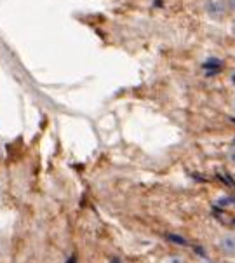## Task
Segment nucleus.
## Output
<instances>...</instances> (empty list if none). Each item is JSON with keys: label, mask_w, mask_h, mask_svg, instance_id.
<instances>
[{"label": "nucleus", "mask_w": 235, "mask_h": 263, "mask_svg": "<svg viewBox=\"0 0 235 263\" xmlns=\"http://www.w3.org/2000/svg\"><path fill=\"white\" fill-rule=\"evenodd\" d=\"M204 11L212 20H223L227 16L228 6L225 0H206L204 2Z\"/></svg>", "instance_id": "nucleus-1"}, {"label": "nucleus", "mask_w": 235, "mask_h": 263, "mask_svg": "<svg viewBox=\"0 0 235 263\" xmlns=\"http://www.w3.org/2000/svg\"><path fill=\"white\" fill-rule=\"evenodd\" d=\"M202 68L206 70L207 75H216L220 72L221 68H223V61L220 60V58H209V60H206L202 63Z\"/></svg>", "instance_id": "nucleus-2"}, {"label": "nucleus", "mask_w": 235, "mask_h": 263, "mask_svg": "<svg viewBox=\"0 0 235 263\" xmlns=\"http://www.w3.org/2000/svg\"><path fill=\"white\" fill-rule=\"evenodd\" d=\"M220 249L225 255H235V235L228 234L220 240Z\"/></svg>", "instance_id": "nucleus-3"}, {"label": "nucleus", "mask_w": 235, "mask_h": 263, "mask_svg": "<svg viewBox=\"0 0 235 263\" xmlns=\"http://www.w3.org/2000/svg\"><path fill=\"white\" fill-rule=\"evenodd\" d=\"M218 178H220L221 181H223L225 185H228V186H232V189H235V181L227 175V173H218Z\"/></svg>", "instance_id": "nucleus-4"}, {"label": "nucleus", "mask_w": 235, "mask_h": 263, "mask_svg": "<svg viewBox=\"0 0 235 263\" xmlns=\"http://www.w3.org/2000/svg\"><path fill=\"white\" fill-rule=\"evenodd\" d=\"M167 239L171 240V242H176L178 246H187V240H185L181 235H174V234H171V235H167Z\"/></svg>", "instance_id": "nucleus-5"}, {"label": "nucleus", "mask_w": 235, "mask_h": 263, "mask_svg": "<svg viewBox=\"0 0 235 263\" xmlns=\"http://www.w3.org/2000/svg\"><path fill=\"white\" fill-rule=\"evenodd\" d=\"M164 263H187V261H185V258L180 255H171L164 260Z\"/></svg>", "instance_id": "nucleus-6"}, {"label": "nucleus", "mask_w": 235, "mask_h": 263, "mask_svg": "<svg viewBox=\"0 0 235 263\" xmlns=\"http://www.w3.org/2000/svg\"><path fill=\"white\" fill-rule=\"evenodd\" d=\"M228 160H230V164H233L235 166V145L228 150Z\"/></svg>", "instance_id": "nucleus-7"}, {"label": "nucleus", "mask_w": 235, "mask_h": 263, "mask_svg": "<svg viewBox=\"0 0 235 263\" xmlns=\"http://www.w3.org/2000/svg\"><path fill=\"white\" fill-rule=\"evenodd\" d=\"M230 202H232V199H227V197H223V199H220V200H218V204H220V206H223V208H225V206H228Z\"/></svg>", "instance_id": "nucleus-8"}, {"label": "nucleus", "mask_w": 235, "mask_h": 263, "mask_svg": "<svg viewBox=\"0 0 235 263\" xmlns=\"http://www.w3.org/2000/svg\"><path fill=\"white\" fill-rule=\"evenodd\" d=\"M227 6H228L230 11L235 12V0H227Z\"/></svg>", "instance_id": "nucleus-9"}, {"label": "nucleus", "mask_w": 235, "mask_h": 263, "mask_svg": "<svg viewBox=\"0 0 235 263\" xmlns=\"http://www.w3.org/2000/svg\"><path fill=\"white\" fill-rule=\"evenodd\" d=\"M68 263H77V260H75V256H72V258H70V260H68Z\"/></svg>", "instance_id": "nucleus-10"}, {"label": "nucleus", "mask_w": 235, "mask_h": 263, "mask_svg": "<svg viewBox=\"0 0 235 263\" xmlns=\"http://www.w3.org/2000/svg\"><path fill=\"white\" fill-rule=\"evenodd\" d=\"M232 33H233V37H235V21H233V25H232Z\"/></svg>", "instance_id": "nucleus-11"}, {"label": "nucleus", "mask_w": 235, "mask_h": 263, "mask_svg": "<svg viewBox=\"0 0 235 263\" xmlns=\"http://www.w3.org/2000/svg\"><path fill=\"white\" fill-rule=\"evenodd\" d=\"M232 82H233V84H235V73H233V75H232Z\"/></svg>", "instance_id": "nucleus-12"}, {"label": "nucleus", "mask_w": 235, "mask_h": 263, "mask_svg": "<svg viewBox=\"0 0 235 263\" xmlns=\"http://www.w3.org/2000/svg\"><path fill=\"white\" fill-rule=\"evenodd\" d=\"M233 106H235V98H233Z\"/></svg>", "instance_id": "nucleus-13"}, {"label": "nucleus", "mask_w": 235, "mask_h": 263, "mask_svg": "<svg viewBox=\"0 0 235 263\" xmlns=\"http://www.w3.org/2000/svg\"><path fill=\"white\" fill-rule=\"evenodd\" d=\"M232 120H233V122H235V117H233V119H232Z\"/></svg>", "instance_id": "nucleus-14"}]
</instances>
